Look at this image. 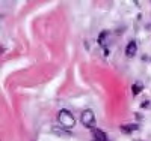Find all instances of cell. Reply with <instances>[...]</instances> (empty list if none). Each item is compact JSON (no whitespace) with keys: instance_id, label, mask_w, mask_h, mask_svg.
Returning a JSON list of instances; mask_svg holds the SVG:
<instances>
[{"instance_id":"obj_1","label":"cell","mask_w":151,"mask_h":141,"mask_svg":"<svg viewBox=\"0 0 151 141\" xmlns=\"http://www.w3.org/2000/svg\"><path fill=\"white\" fill-rule=\"evenodd\" d=\"M58 120L60 123V126L64 128V129L70 131L76 126V117L73 116V113L68 111V110H60L58 113Z\"/></svg>"},{"instance_id":"obj_2","label":"cell","mask_w":151,"mask_h":141,"mask_svg":"<svg viewBox=\"0 0 151 141\" xmlns=\"http://www.w3.org/2000/svg\"><path fill=\"white\" fill-rule=\"evenodd\" d=\"M80 122L86 129H95V114L92 110H85L80 116Z\"/></svg>"},{"instance_id":"obj_3","label":"cell","mask_w":151,"mask_h":141,"mask_svg":"<svg viewBox=\"0 0 151 141\" xmlns=\"http://www.w3.org/2000/svg\"><path fill=\"white\" fill-rule=\"evenodd\" d=\"M137 53V44L134 41H130L127 44V47H125V56L127 57H134Z\"/></svg>"},{"instance_id":"obj_4","label":"cell","mask_w":151,"mask_h":141,"mask_svg":"<svg viewBox=\"0 0 151 141\" xmlns=\"http://www.w3.org/2000/svg\"><path fill=\"white\" fill-rule=\"evenodd\" d=\"M92 138H94V141H110V140L107 138V135H106L101 129H98V128L92 129Z\"/></svg>"},{"instance_id":"obj_5","label":"cell","mask_w":151,"mask_h":141,"mask_svg":"<svg viewBox=\"0 0 151 141\" xmlns=\"http://www.w3.org/2000/svg\"><path fill=\"white\" fill-rule=\"evenodd\" d=\"M121 132L122 134H132L134 131H139V125L137 123H129V125H121Z\"/></svg>"},{"instance_id":"obj_6","label":"cell","mask_w":151,"mask_h":141,"mask_svg":"<svg viewBox=\"0 0 151 141\" xmlns=\"http://www.w3.org/2000/svg\"><path fill=\"white\" fill-rule=\"evenodd\" d=\"M52 132L56 134V135H59V137H71V132H68L67 129H64L62 126H56V128H53Z\"/></svg>"},{"instance_id":"obj_7","label":"cell","mask_w":151,"mask_h":141,"mask_svg":"<svg viewBox=\"0 0 151 141\" xmlns=\"http://www.w3.org/2000/svg\"><path fill=\"white\" fill-rule=\"evenodd\" d=\"M142 89H144V86H142L141 81L134 83V84L132 86V93H133V96H137V95H139V93L142 92Z\"/></svg>"},{"instance_id":"obj_8","label":"cell","mask_w":151,"mask_h":141,"mask_svg":"<svg viewBox=\"0 0 151 141\" xmlns=\"http://www.w3.org/2000/svg\"><path fill=\"white\" fill-rule=\"evenodd\" d=\"M107 35H109V32H107V30H104L101 35H100V36H98V44H103V42H104V38H106Z\"/></svg>"},{"instance_id":"obj_9","label":"cell","mask_w":151,"mask_h":141,"mask_svg":"<svg viewBox=\"0 0 151 141\" xmlns=\"http://www.w3.org/2000/svg\"><path fill=\"white\" fill-rule=\"evenodd\" d=\"M150 105H151V104H150V101H144L142 104H141V107H142V108H147V107H150Z\"/></svg>"},{"instance_id":"obj_10","label":"cell","mask_w":151,"mask_h":141,"mask_svg":"<svg viewBox=\"0 0 151 141\" xmlns=\"http://www.w3.org/2000/svg\"><path fill=\"white\" fill-rule=\"evenodd\" d=\"M150 60H151V59H150Z\"/></svg>"}]
</instances>
